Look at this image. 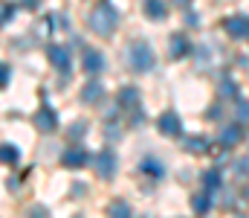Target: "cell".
Masks as SVG:
<instances>
[{
  "label": "cell",
  "instance_id": "obj_1",
  "mask_svg": "<svg viewBox=\"0 0 249 218\" xmlns=\"http://www.w3.org/2000/svg\"><path fill=\"white\" fill-rule=\"evenodd\" d=\"M116 23H119V12H116L110 3H102V6H96V9L90 12V26H93V32H99V35H110V32L116 29Z\"/></svg>",
  "mask_w": 249,
  "mask_h": 218
},
{
  "label": "cell",
  "instance_id": "obj_2",
  "mask_svg": "<svg viewBox=\"0 0 249 218\" xmlns=\"http://www.w3.org/2000/svg\"><path fill=\"white\" fill-rule=\"evenodd\" d=\"M127 61H130V67L136 73H145L154 67V53H151V47L148 44H130L127 47Z\"/></svg>",
  "mask_w": 249,
  "mask_h": 218
},
{
  "label": "cell",
  "instance_id": "obj_3",
  "mask_svg": "<svg viewBox=\"0 0 249 218\" xmlns=\"http://www.w3.org/2000/svg\"><path fill=\"white\" fill-rule=\"evenodd\" d=\"M93 166H96V175H99V178L110 180V178L116 175V157H113V151H102V154H96V157H93Z\"/></svg>",
  "mask_w": 249,
  "mask_h": 218
},
{
  "label": "cell",
  "instance_id": "obj_4",
  "mask_svg": "<svg viewBox=\"0 0 249 218\" xmlns=\"http://www.w3.org/2000/svg\"><path fill=\"white\" fill-rule=\"evenodd\" d=\"M35 125H38V131H55V128H58V114L44 105V108L35 114Z\"/></svg>",
  "mask_w": 249,
  "mask_h": 218
},
{
  "label": "cell",
  "instance_id": "obj_5",
  "mask_svg": "<svg viewBox=\"0 0 249 218\" xmlns=\"http://www.w3.org/2000/svg\"><path fill=\"white\" fill-rule=\"evenodd\" d=\"M223 26H226V32H229L232 38H247V35H249V18H244V15L229 18Z\"/></svg>",
  "mask_w": 249,
  "mask_h": 218
},
{
  "label": "cell",
  "instance_id": "obj_6",
  "mask_svg": "<svg viewBox=\"0 0 249 218\" xmlns=\"http://www.w3.org/2000/svg\"><path fill=\"white\" fill-rule=\"evenodd\" d=\"M160 131H162L165 137H177V134L183 131V125H180L177 114H162V117H160Z\"/></svg>",
  "mask_w": 249,
  "mask_h": 218
},
{
  "label": "cell",
  "instance_id": "obj_7",
  "mask_svg": "<svg viewBox=\"0 0 249 218\" xmlns=\"http://www.w3.org/2000/svg\"><path fill=\"white\" fill-rule=\"evenodd\" d=\"M84 163H87V151H84L81 145H72V148L64 151V166L78 169V166H84Z\"/></svg>",
  "mask_w": 249,
  "mask_h": 218
},
{
  "label": "cell",
  "instance_id": "obj_8",
  "mask_svg": "<svg viewBox=\"0 0 249 218\" xmlns=\"http://www.w3.org/2000/svg\"><path fill=\"white\" fill-rule=\"evenodd\" d=\"M145 15L151 18V20H162L165 15H168V6H165V0H145Z\"/></svg>",
  "mask_w": 249,
  "mask_h": 218
},
{
  "label": "cell",
  "instance_id": "obj_9",
  "mask_svg": "<svg viewBox=\"0 0 249 218\" xmlns=\"http://www.w3.org/2000/svg\"><path fill=\"white\" fill-rule=\"evenodd\" d=\"M102 96H105V87H102V81H96V79L81 87V99H84V102H99Z\"/></svg>",
  "mask_w": 249,
  "mask_h": 218
},
{
  "label": "cell",
  "instance_id": "obj_10",
  "mask_svg": "<svg viewBox=\"0 0 249 218\" xmlns=\"http://www.w3.org/2000/svg\"><path fill=\"white\" fill-rule=\"evenodd\" d=\"M241 137H244V131H241L238 125H226V128L220 131V145H223V148H232V145L241 143Z\"/></svg>",
  "mask_w": 249,
  "mask_h": 218
},
{
  "label": "cell",
  "instance_id": "obj_11",
  "mask_svg": "<svg viewBox=\"0 0 249 218\" xmlns=\"http://www.w3.org/2000/svg\"><path fill=\"white\" fill-rule=\"evenodd\" d=\"M102 67H105V59H102V53H99V50H87V53H84V70L93 76V73H99Z\"/></svg>",
  "mask_w": 249,
  "mask_h": 218
},
{
  "label": "cell",
  "instance_id": "obj_12",
  "mask_svg": "<svg viewBox=\"0 0 249 218\" xmlns=\"http://www.w3.org/2000/svg\"><path fill=\"white\" fill-rule=\"evenodd\" d=\"M191 207H194V213H197V216H206V213L212 210V192L206 189V192L194 195V198H191Z\"/></svg>",
  "mask_w": 249,
  "mask_h": 218
},
{
  "label": "cell",
  "instance_id": "obj_13",
  "mask_svg": "<svg viewBox=\"0 0 249 218\" xmlns=\"http://www.w3.org/2000/svg\"><path fill=\"white\" fill-rule=\"evenodd\" d=\"M191 53V44H188L186 35H174L171 38V56L174 59H183V56H188Z\"/></svg>",
  "mask_w": 249,
  "mask_h": 218
},
{
  "label": "cell",
  "instance_id": "obj_14",
  "mask_svg": "<svg viewBox=\"0 0 249 218\" xmlns=\"http://www.w3.org/2000/svg\"><path fill=\"white\" fill-rule=\"evenodd\" d=\"M50 61L58 67V70H67L70 67V53L64 47H50Z\"/></svg>",
  "mask_w": 249,
  "mask_h": 218
},
{
  "label": "cell",
  "instance_id": "obj_15",
  "mask_svg": "<svg viewBox=\"0 0 249 218\" xmlns=\"http://www.w3.org/2000/svg\"><path fill=\"white\" fill-rule=\"evenodd\" d=\"M119 105L122 108H136L139 105V90L136 87H122L119 90Z\"/></svg>",
  "mask_w": 249,
  "mask_h": 218
},
{
  "label": "cell",
  "instance_id": "obj_16",
  "mask_svg": "<svg viewBox=\"0 0 249 218\" xmlns=\"http://www.w3.org/2000/svg\"><path fill=\"white\" fill-rule=\"evenodd\" d=\"M217 93H220V99H238V84L232 79H220Z\"/></svg>",
  "mask_w": 249,
  "mask_h": 218
},
{
  "label": "cell",
  "instance_id": "obj_17",
  "mask_svg": "<svg viewBox=\"0 0 249 218\" xmlns=\"http://www.w3.org/2000/svg\"><path fill=\"white\" fill-rule=\"evenodd\" d=\"M183 148L191 151V154H203V151H209V140L206 137H186V145Z\"/></svg>",
  "mask_w": 249,
  "mask_h": 218
},
{
  "label": "cell",
  "instance_id": "obj_18",
  "mask_svg": "<svg viewBox=\"0 0 249 218\" xmlns=\"http://www.w3.org/2000/svg\"><path fill=\"white\" fill-rule=\"evenodd\" d=\"M145 175H154V178H162L165 175V166L162 163H157V160H142V166H139Z\"/></svg>",
  "mask_w": 249,
  "mask_h": 218
},
{
  "label": "cell",
  "instance_id": "obj_19",
  "mask_svg": "<svg viewBox=\"0 0 249 218\" xmlns=\"http://www.w3.org/2000/svg\"><path fill=\"white\" fill-rule=\"evenodd\" d=\"M203 183H206L209 192H217V189H220V172H214V169L206 172V175H203Z\"/></svg>",
  "mask_w": 249,
  "mask_h": 218
},
{
  "label": "cell",
  "instance_id": "obj_20",
  "mask_svg": "<svg viewBox=\"0 0 249 218\" xmlns=\"http://www.w3.org/2000/svg\"><path fill=\"white\" fill-rule=\"evenodd\" d=\"M0 163H18V148L15 145H0Z\"/></svg>",
  "mask_w": 249,
  "mask_h": 218
},
{
  "label": "cell",
  "instance_id": "obj_21",
  "mask_svg": "<svg viewBox=\"0 0 249 218\" xmlns=\"http://www.w3.org/2000/svg\"><path fill=\"white\" fill-rule=\"evenodd\" d=\"M110 216H130V207L124 201H113L110 204Z\"/></svg>",
  "mask_w": 249,
  "mask_h": 218
},
{
  "label": "cell",
  "instance_id": "obj_22",
  "mask_svg": "<svg viewBox=\"0 0 249 218\" xmlns=\"http://www.w3.org/2000/svg\"><path fill=\"white\" fill-rule=\"evenodd\" d=\"M238 117L249 119V102H244V99H238Z\"/></svg>",
  "mask_w": 249,
  "mask_h": 218
},
{
  "label": "cell",
  "instance_id": "obj_23",
  "mask_svg": "<svg viewBox=\"0 0 249 218\" xmlns=\"http://www.w3.org/2000/svg\"><path fill=\"white\" fill-rule=\"evenodd\" d=\"M12 18V6L9 3H0V23H6Z\"/></svg>",
  "mask_w": 249,
  "mask_h": 218
},
{
  "label": "cell",
  "instance_id": "obj_24",
  "mask_svg": "<svg viewBox=\"0 0 249 218\" xmlns=\"http://www.w3.org/2000/svg\"><path fill=\"white\" fill-rule=\"evenodd\" d=\"M6 84H9V67L0 64V87H6Z\"/></svg>",
  "mask_w": 249,
  "mask_h": 218
},
{
  "label": "cell",
  "instance_id": "obj_25",
  "mask_svg": "<svg viewBox=\"0 0 249 218\" xmlns=\"http://www.w3.org/2000/svg\"><path fill=\"white\" fill-rule=\"evenodd\" d=\"M238 175H249V154L241 160V163H238Z\"/></svg>",
  "mask_w": 249,
  "mask_h": 218
},
{
  "label": "cell",
  "instance_id": "obj_26",
  "mask_svg": "<svg viewBox=\"0 0 249 218\" xmlns=\"http://www.w3.org/2000/svg\"><path fill=\"white\" fill-rule=\"evenodd\" d=\"M174 3H177V6H188V3H191V0H174Z\"/></svg>",
  "mask_w": 249,
  "mask_h": 218
},
{
  "label": "cell",
  "instance_id": "obj_27",
  "mask_svg": "<svg viewBox=\"0 0 249 218\" xmlns=\"http://www.w3.org/2000/svg\"><path fill=\"white\" fill-rule=\"evenodd\" d=\"M23 3H32V9H35V3H38V0H23Z\"/></svg>",
  "mask_w": 249,
  "mask_h": 218
},
{
  "label": "cell",
  "instance_id": "obj_28",
  "mask_svg": "<svg viewBox=\"0 0 249 218\" xmlns=\"http://www.w3.org/2000/svg\"><path fill=\"white\" fill-rule=\"evenodd\" d=\"M244 198H247V201H249V186H247V192H244Z\"/></svg>",
  "mask_w": 249,
  "mask_h": 218
}]
</instances>
